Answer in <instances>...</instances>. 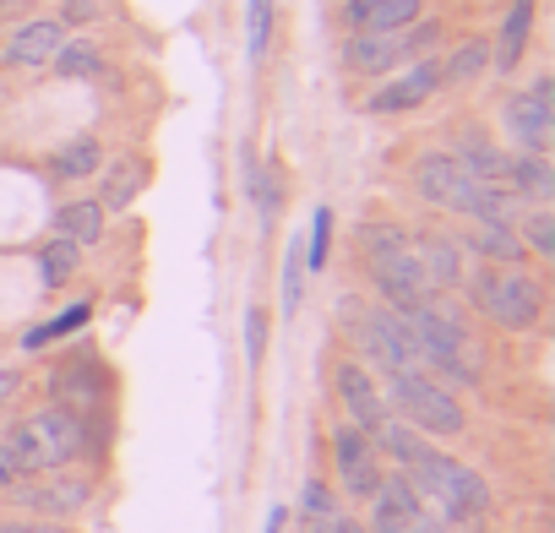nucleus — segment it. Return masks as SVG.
I'll return each mask as SVG.
<instances>
[{
  "label": "nucleus",
  "mask_w": 555,
  "mask_h": 533,
  "mask_svg": "<svg viewBox=\"0 0 555 533\" xmlns=\"http://www.w3.org/2000/svg\"><path fill=\"white\" fill-rule=\"evenodd\" d=\"M12 479H17V468H12V452H7V446H0V490H7Z\"/></svg>",
  "instance_id": "40"
},
{
  "label": "nucleus",
  "mask_w": 555,
  "mask_h": 533,
  "mask_svg": "<svg viewBox=\"0 0 555 533\" xmlns=\"http://www.w3.org/2000/svg\"><path fill=\"white\" fill-rule=\"evenodd\" d=\"M17 506L39 511V517H77L88 506V479L55 468V473H34V479H12L7 484Z\"/></svg>",
  "instance_id": "13"
},
{
  "label": "nucleus",
  "mask_w": 555,
  "mask_h": 533,
  "mask_svg": "<svg viewBox=\"0 0 555 533\" xmlns=\"http://www.w3.org/2000/svg\"><path fill=\"white\" fill-rule=\"evenodd\" d=\"M517 239L528 256H555V212L550 207H533L522 223H517Z\"/></svg>",
  "instance_id": "31"
},
{
  "label": "nucleus",
  "mask_w": 555,
  "mask_h": 533,
  "mask_svg": "<svg viewBox=\"0 0 555 533\" xmlns=\"http://www.w3.org/2000/svg\"><path fill=\"white\" fill-rule=\"evenodd\" d=\"M61 44H66V23H61V17H34V23H23V28L7 39V66L39 72V66L55 61Z\"/></svg>",
  "instance_id": "17"
},
{
  "label": "nucleus",
  "mask_w": 555,
  "mask_h": 533,
  "mask_svg": "<svg viewBox=\"0 0 555 533\" xmlns=\"http://www.w3.org/2000/svg\"><path fill=\"white\" fill-rule=\"evenodd\" d=\"M371 533H452L414 490L403 473L382 479V490L371 495Z\"/></svg>",
  "instance_id": "10"
},
{
  "label": "nucleus",
  "mask_w": 555,
  "mask_h": 533,
  "mask_svg": "<svg viewBox=\"0 0 555 533\" xmlns=\"http://www.w3.org/2000/svg\"><path fill=\"white\" fill-rule=\"evenodd\" d=\"M306 300V245L289 239V256H284V316H295Z\"/></svg>",
  "instance_id": "32"
},
{
  "label": "nucleus",
  "mask_w": 555,
  "mask_h": 533,
  "mask_svg": "<svg viewBox=\"0 0 555 533\" xmlns=\"http://www.w3.org/2000/svg\"><path fill=\"white\" fill-rule=\"evenodd\" d=\"M333 392H338L344 419H349L354 430H365V435H376V430L392 419V408H387V398H382V381H376L360 360H338V370H333Z\"/></svg>",
  "instance_id": "11"
},
{
  "label": "nucleus",
  "mask_w": 555,
  "mask_h": 533,
  "mask_svg": "<svg viewBox=\"0 0 555 533\" xmlns=\"http://www.w3.org/2000/svg\"><path fill=\"white\" fill-rule=\"evenodd\" d=\"M425 12V0H344V28L349 34H398L414 28Z\"/></svg>",
  "instance_id": "16"
},
{
  "label": "nucleus",
  "mask_w": 555,
  "mask_h": 533,
  "mask_svg": "<svg viewBox=\"0 0 555 533\" xmlns=\"http://www.w3.org/2000/svg\"><path fill=\"white\" fill-rule=\"evenodd\" d=\"M409 180H414V196H420L425 207H441V212H452V218H495V223H517V207H522L506 185L474 180L452 153H425V158H414Z\"/></svg>",
  "instance_id": "1"
},
{
  "label": "nucleus",
  "mask_w": 555,
  "mask_h": 533,
  "mask_svg": "<svg viewBox=\"0 0 555 533\" xmlns=\"http://www.w3.org/2000/svg\"><path fill=\"white\" fill-rule=\"evenodd\" d=\"M317 533H371V528H360L349 517H327V522H317Z\"/></svg>",
  "instance_id": "38"
},
{
  "label": "nucleus",
  "mask_w": 555,
  "mask_h": 533,
  "mask_svg": "<svg viewBox=\"0 0 555 533\" xmlns=\"http://www.w3.org/2000/svg\"><path fill=\"white\" fill-rule=\"evenodd\" d=\"M99 164H104L99 136H72V142H61V147L50 153L55 180H88V174H99Z\"/></svg>",
  "instance_id": "25"
},
{
  "label": "nucleus",
  "mask_w": 555,
  "mask_h": 533,
  "mask_svg": "<svg viewBox=\"0 0 555 533\" xmlns=\"http://www.w3.org/2000/svg\"><path fill=\"white\" fill-rule=\"evenodd\" d=\"M555 82L550 77H533L528 93H512L501 104V126L512 136L517 153H550V131H555Z\"/></svg>",
  "instance_id": "9"
},
{
  "label": "nucleus",
  "mask_w": 555,
  "mask_h": 533,
  "mask_svg": "<svg viewBox=\"0 0 555 533\" xmlns=\"http://www.w3.org/2000/svg\"><path fill=\"white\" fill-rule=\"evenodd\" d=\"M261 354H267V311L250 306L245 311V360H250V370L261 365Z\"/></svg>",
  "instance_id": "35"
},
{
  "label": "nucleus",
  "mask_w": 555,
  "mask_h": 533,
  "mask_svg": "<svg viewBox=\"0 0 555 533\" xmlns=\"http://www.w3.org/2000/svg\"><path fill=\"white\" fill-rule=\"evenodd\" d=\"M333 463H338V484L354 495V500H371L376 490H382V457H376V446H371V435L365 430H354L349 419L344 425H333Z\"/></svg>",
  "instance_id": "12"
},
{
  "label": "nucleus",
  "mask_w": 555,
  "mask_h": 533,
  "mask_svg": "<svg viewBox=\"0 0 555 533\" xmlns=\"http://www.w3.org/2000/svg\"><path fill=\"white\" fill-rule=\"evenodd\" d=\"M436 23H425V28H398V34H349V44H344V66L354 72V77H392L403 61H414V55H425L430 44H436Z\"/></svg>",
  "instance_id": "8"
},
{
  "label": "nucleus",
  "mask_w": 555,
  "mask_h": 533,
  "mask_svg": "<svg viewBox=\"0 0 555 533\" xmlns=\"http://www.w3.org/2000/svg\"><path fill=\"white\" fill-rule=\"evenodd\" d=\"M371 446H376V457H387V463L403 473V468H414V463L430 452V435H420L414 425H403V419L392 414V419H387V425L371 435Z\"/></svg>",
  "instance_id": "22"
},
{
  "label": "nucleus",
  "mask_w": 555,
  "mask_h": 533,
  "mask_svg": "<svg viewBox=\"0 0 555 533\" xmlns=\"http://www.w3.org/2000/svg\"><path fill=\"white\" fill-rule=\"evenodd\" d=\"M50 66H55V77H66V82H93V77L104 72V55H99L88 39H77V44L66 39V44L55 50V61H50Z\"/></svg>",
  "instance_id": "28"
},
{
  "label": "nucleus",
  "mask_w": 555,
  "mask_h": 533,
  "mask_svg": "<svg viewBox=\"0 0 555 533\" xmlns=\"http://www.w3.org/2000/svg\"><path fill=\"white\" fill-rule=\"evenodd\" d=\"M506 191H512L517 202L544 207V202L555 196V169H550V158H544V153H512V164H506Z\"/></svg>",
  "instance_id": "20"
},
{
  "label": "nucleus",
  "mask_w": 555,
  "mask_h": 533,
  "mask_svg": "<svg viewBox=\"0 0 555 533\" xmlns=\"http://www.w3.org/2000/svg\"><path fill=\"white\" fill-rule=\"evenodd\" d=\"M88 316H93V306H88V300H77V306H66L55 322H44V327H28V333H23V349H50L55 338H66V333H82V327H88Z\"/></svg>",
  "instance_id": "30"
},
{
  "label": "nucleus",
  "mask_w": 555,
  "mask_h": 533,
  "mask_svg": "<svg viewBox=\"0 0 555 533\" xmlns=\"http://www.w3.org/2000/svg\"><path fill=\"white\" fill-rule=\"evenodd\" d=\"M267 39H272V0H250L245 6V50H250V61L267 55Z\"/></svg>",
  "instance_id": "33"
},
{
  "label": "nucleus",
  "mask_w": 555,
  "mask_h": 533,
  "mask_svg": "<svg viewBox=\"0 0 555 533\" xmlns=\"http://www.w3.org/2000/svg\"><path fill=\"white\" fill-rule=\"evenodd\" d=\"M452 158L474 174V180H490V185H506V164H512V153H501L490 136H479V131H457V142H452Z\"/></svg>",
  "instance_id": "21"
},
{
  "label": "nucleus",
  "mask_w": 555,
  "mask_h": 533,
  "mask_svg": "<svg viewBox=\"0 0 555 533\" xmlns=\"http://www.w3.org/2000/svg\"><path fill=\"white\" fill-rule=\"evenodd\" d=\"M533 6H539V0H512V12H506V17H501V28H495L490 66H495L501 77H512V72H517V61H522V50H528V34H533Z\"/></svg>",
  "instance_id": "18"
},
{
  "label": "nucleus",
  "mask_w": 555,
  "mask_h": 533,
  "mask_svg": "<svg viewBox=\"0 0 555 533\" xmlns=\"http://www.w3.org/2000/svg\"><path fill=\"white\" fill-rule=\"evenodd\" d=\"M354 338L382 376H425V360H420V349H414V338H409V327L392 306L354 311Z\"/></svg>",
  "instance_id": "7"
},
{
  "label": "nucleus",
  "mask_w": 555,
  "mask_h": 533,
  "mask_svg": "<svg viewBox=\"0 0 555 533\" xmlns=\"http://www.w3.org/2000/svg\"><path fill=\"white\" fill-rule=\"evenodd\" d=\"M360 250H365V273H371L382 306L414 311V306H425V300L436 295L430 278L420 273V261H414L409 234H403L398 223H365V229H360Z\"/></svg>",
  "instance_id": "4"
},
{
  "label": "nucleus",
  "mask_w": 555,
  "mask_h": 533,
  "mask_svg": "<svg viewBox=\"0 0 555 533\" xmlns=\"http://www.w3.org/2000/svg\"><path fill=\"white\" fill-rule=\"evenodd\" d=\"M306 511H311L317 522H327V517H338V495H333L322 479H311V484H306Z\"/></svg>",
  "instance_id": "36"
},
{
  "label": "nucleus",
  "mask_w": 555,
  "mask_h": 533,
  "mask_svg": "<svg viewBox=\"0 0 555 533\" xmlns=\"http://www.w3.org/2000/svg\"><path fill=\"white\" fill-rule=\"evenodd\" d=\"M142 191H147V158H120V164L104 174V196H99V207H104V212H126Z\"/></svg>",
  "instance_id": "24"
},
{
  "label": "nucleus",
  "mask_w": 555,
  "mask_h": 533,
  "mask_svg": "<svg viewBox=\"0 0 555 533\" xmlns=\"http://www.w3.org/2000/svg\"><path fill=\"white\" fill-rule=\"evenodd\" d=\"M468 278V295L479 306V316L501 333H533L539 316H544V284L533 273H522V266H474Z\"/></svg>",
  "instance_id": "5"
},
{
  "label": "nucleus",
  "mask_w": 555,
  "mask_h": 533,
  "mask_svg": "<svg viewBox=\"0 0 555 533\" xmlns=\"http://www.w3.org/2000/svg\"><path fill=\"white\" fill-rule=\"evenodd\" d=\"M441 93V61H414L409 72H398V77H387L371 99H365V109L371 115H409V109H425L430 99Z\"/></svg>",
  "instance_id": "14"
},
{
  "label": "nucleus",
  "mask_w": 555,
  "mask_h": 533,
  "mask_svg": "<svg viewBox=\"0 0 555 533\" xmlns=\"http://www.w3.org/2000/svg\"><path fill=\"white\" fill-rule=\"evenodd\" d=\"M327 250H333V207H317L311 239H306V273H322V266H327Z\"/></svg>",
  "instance_id": "34"
},
{
  "label": "nucleus",
  "mask_w": 555,
  "mask_h": 533,
  "mask_svg": "<svg viewBox=\"0 0 555 533\" xmlns=\"http://www.w3.org/2000/svg\"><path fill=\"white\" fill-rule=\"evenodd\" d=\"M468 229L457 234V250H474L479 261L490 266H522V239H517V223H495V218H463Z\"/></svg>",
  "instance_id": "15"
},
{
  "label": "nucleus",
  "mask_w": 555,
  "mask_h": 533,
  "mask_svg": "<svg viewBox=\"0 0 555 533\" xmlns=\"http://www.w3.org/2000/svg\"><path fill=\"white\" fill-rule=\"evenodd\" d=\"M403 479H409V490L447 522V528H468V522H479L485 511H490V484L468 468V463H457V457H447V452H425L414 468H403Z\"/></svg>",
  "instance_id": "3"
},
{
  "label": "nucleus",
  "mask_w": 555,
  "mask_h": 533,
  "mask_svg": "<svg viewBox=\"0 0 555 533\" xmlns=\"http://www.w3.org/2000/svg\"><path fill=\"white\" fill-rule=\"evenodd\" d=\"M55 234L61 239H72V245H99L104 239V207L93 202V196H77V202H66V207H55Z\"/></svg>",
  "instance_id": "23"
},
{
  "label": "nucleus",
  "mask_w": 555,
  "mask_h": 533,
  "mask_svg": "<svg viewBox=\"0 0 555 533\" xmlns=\"http://www.w3.org/2000/svg\"><path fill=\"white\" fill-rule=\"evenodd\" d=\"M414 245V261H420V273L430 278V289H457L463 284V250L457 239H441V234H425V239H409Z\"/></svg>",
  "instance_id": "19"
},
{
  "label": "nucleus",
  "mask_w": 555,
  "mask_h": 533,
  "mask_svg": "<svg viewBox=\"0 0 555 533\" xmlns=\"http://www.w3.org/2000/svg\"><path fill=\"white\" fill-rule=\"evenodd\" d=\"M77 266H82V245H72V239H50L44 250H39V273H44V289H61V284H72L77 278Z\"/></svg>",
  "instance_id": "27"
},
{
  "label": "nucleus",
  "mask_w": 555,
  "mask_h": 533,
  "mask_svg": "<svg viewBox=\"0 0 555 533\" xmlns=\"http://www.w3.org/2000/svg\"><path fill=\"white\" fill-rule=\"evenodd\" d=\"M387 381V408L403 419V425H414L420 435H463V425H468V414H463V403L452 398V387H441V381H430V376H382Z\"/></svg>",
  "instance_id": "6"
},
{
  "label": "nucleus",
  "mask_w": 555,
  "mask_h": 533,
  "mask_svg": "<svg viewBox=\"0 0 555 533\" xmlns=\"http://www.w3.org/2000/svg\"><path fill=\"white\" fill-rule=\"evenodd\" d=\"M55 398H61V408L82 414V408L104 403V381H99L93 370H61V376H55Z\"/></svg>",
  "instance_id": "29"
},
{
  "label": "nucleus",
  "mask_w": 555,
  "mask_h": 533,
  "mask_svg": "<svg viewBox=\"0 0 555 533\" xmlns=\"http://www.w3.org/2000/svg\"><path fill=\"white\" fill-rule=\"evenodd\" d=\"M99 17V0H66V12H61V23H93Z\"/></svg>",
  "instance_id": "37"
},
{
  "label": "nucleus",
  "mask_w": 555,
  "mask_h": 533,
  "mask_svg": "<svg viewBox=\"0 0 555 533\" xmlns=\"http://www.w3.org/2000/svg\"><path fill=\"white\" fill-rule=\"evenodd\" d=\"M485 66H490V39H468L441 61V88H468L485 77Z\"/></svg>",
  "instance_id": "26"
},
{
  "label": "nucleus",
  "mask_w": 555,
  "mask_h": 533,
  "mask_svg": "<svg viewBox=\"0 0 555 533\" xmlns=\"http://www.w3.org/2000/svg\"><path fill=\"white\" fill-rule=\"evenodd\" d=\"M0 446L12 452L17 479H34V473H55V468L77 463L88 452V425H82V414H72V408L55 403V408H39V414L17 419L12 435L0 441Z\"/></svg>",
  "instance_id": "2"
},
{
  "label": "nucleus",
  "mask_w": 555,
  "mask_h": 533,
  "mask_svg": "<svg viewBox=\"0 0 555 533\" xmlns=\"http://www.w3.org/2000/svg\"><path fill=\"white\" fill-rule=\"evenodd\" d=\"M289 528V506H272L267 511V533H284Z\"/></svg>",
  "instance_id": "39"
}]
</instances>
